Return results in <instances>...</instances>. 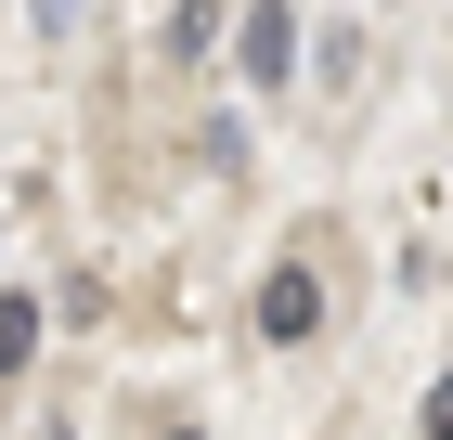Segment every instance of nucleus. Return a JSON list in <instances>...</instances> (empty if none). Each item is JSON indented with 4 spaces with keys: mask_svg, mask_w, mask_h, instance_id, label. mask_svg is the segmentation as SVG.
Instances as JSON below:
<instances>
[{
    "mask_svg": "<svg viewBox=\"0 0 453 440\" xmlns=\"http://www.w3.org/2000/svg\"><path fill=\"white\" fill-rule=\"evenodd\" d=\"M259 337H273V350H298V337H324V272H311V259H285L273 285H259Z\"/></svg>",
    "mask_w": 453,
    "mask_h": 440,
    "instance_id": "nucleus-1",
    "label": "nucleus"
},
{
    "mask_svg": "<svg viewBox=\"0 0 453 440\" xmlns=\"http://www.w3.org/2000/svg\"><path fill=\"white\" fill-rule=\"evenodd\" d=\"M234 66H246V91H285V66H298V13H285V0H259V13H246Z\"/></svg>",
    "mask_w": 453,
    "mask_h": 440,
    "instance_id": "nucleus-2",
    "label": "nucleus"
},
{
    "mask_svg": "<svg viewBox=\"0 0 453 440\" xmlns=\"http://www.w3.org/2000/svg\"><path fill=\"white\" fill-rule=\"evenodd\" d=\"M27 350H39V311H27V298H0V375H27Z\"/></svg>",
    "mask_w": 453,
    "mask_h": 440,
    "instance_id": "nucleus-3",
    "label": "nucleus"
},
{
    "mask_svg": "<svg viewBox=\"0 0 453 440\" xmlns=\"http://www.w3.org/2000/svg\"><path fill=\"white\" fill-rule=\"evenodd\" d=\"M208 39H220V0H181V13H169V52H208Z\"/></svg>",
    "mask_w": 453,
    "mask_h": 440,
    "instance_id": "nucleus-4",
    "label": "nucleus"
},
{
    "mask_svg": "<svg viewBox=\"0 0 453 440\" xmlns=\"http://www.w3.org/2000/svg\"><path fill=\"white\" fill-rule=\"evenodd\" d=\"M39 27H52V39H65V27H78V0H39Z\"/></svg>",
    "mask_w": 453,
    "mask_h": 440,
    "instance_id": "nucleus-5",
    "label": "nucleus"
},
{
    "mask_svg": "<svg viewBox=\"0 0 453 440\" xmlns=\"http://www.w3.org/2000/svg\"><path fill=\"white\" fill-rule=\"evenodd\" d=\"M169 440H208V428H169Z\"/></svg>",
    "mask_w": 453,
    "mask_h": 440,
    "instance_id": "nucleus-6",
    "label": "nucleus"
}]
</instances>
